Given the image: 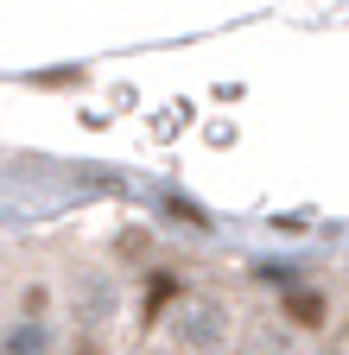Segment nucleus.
I'll list each match as a JSON object with an SVG mask.
<instances>
[{
    "label": "nucleus",
    "mask_w": 349,
    "mask_h": 355,
    "mask_svg": "<svg viewBox=\"0 0 349 355\" xmlns=\"http://www.w3.org/2000/svg\"><path fill=\"white\" fill-rule=\"evenodd\" d=\"M178 349H191V355H216L229 343V311H223V298H191L185 311H178Z\"/></svg>",
    "instance_id": "nucleus-1"
},
{
    "label": "nucleus",
    "mask_w": 349,
    "mask_h": 355,
    "mask_svg": "<svg viewBox=\"0 0 349 355\" xmlns=\"http://www.w3.org/2000/svg\"><path fill=\"white\" fill-rule=\"evenodd\" d=\"M45 349H51V324H13L0 343V355H45Z\"/></svg>",
    "instance_id": "nucleus-2"
},
{
    "label": "nucleus",
    "mask_w": 349,
    "mask_h": 355,
    "mask_svg": "<svg viewBox=\"0 0 349 355\" xmlns=\"http://www.w3.org/2000/svg\"><path fill=\"white\" fill-rule=\"evenodd\" d=\"M286 311H292V324H305V330L324 324V298H318V292H292V304H286Z\"/></svg>",
    "instance_id": "nucleus-3"
}]
</instances>
